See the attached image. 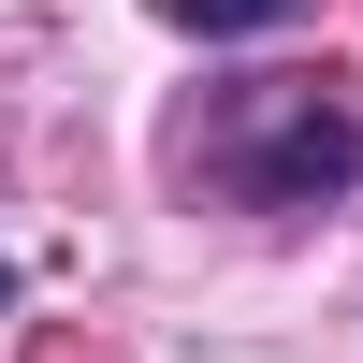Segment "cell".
Instances as JSON below:
<instances>
[{"label":"cell","instance_id":"cell-1","mask_svg":"<svg viewBox=\"0 0 363 363\" xmlns=\"http://www.w3.org/2000/svg\"><path fill=\"white\" fill-rule=\"evenodd\" d=\"M218 174L247 203H306V189H349V174H363V131L320 102V87H247L233 131H218Z\"/></svg>","mask_w":363,"mask_h":363},{"label":"cell","instance_id":"cell-2","mask_svg":"<svg viewBox=\"0 0 363 363\" xmlns=\"http://www.w3.org/2000/svg\"><path fill=\"white\" fill-rule=\"evenodd\" d=\"M174 29H203V44H233V29H277V15H306V0H160Z\"/></svg>","mask_w":363,"mask_h":363},{"label":"cell","instance_id":"cell-3","mask_svg":"<svg viewBox=\"0 0 363 363\" xmlns=\"http://www.w3.org/2000/svg\"><path fill=\"white\" fill-rule=\"evenodd\" d=\"M0 291H15V277H0Z\"/></svg>","mask_w":363,"mask_h":363}]
</instances>
